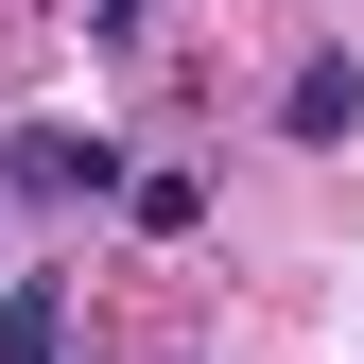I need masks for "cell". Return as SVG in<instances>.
Instances as JSON below:
<instances>
[{
	"instance_id": "obj_4",
	"label": "cell",
	"mask_w": 364,
	"mask_h": 364,
	"mask_svg": "<svg viewBox=\"0 0 364 364\" xmlns=\"http://www.w3.org/2000/svg\"><path fill=\"white\" fill-rule=\"evenodd\" d=\"M139 18H156V0H87V35H139Z\"/></svg>"
},
{
	"instance_id": "obj_3",
	"label": "cell",
	"mask_w": 364,
	"mask_h": 364,
	"mask_svg": "<svg viewBox=\"0 0 364 364\" xmlns=\"http://www.w3.org/2000/svg\"><path fill=\"white\" fill-rule=\"evenodd\" d=\"M0 364H70V278H0Z\"/></svg>"
},
{
	"instance_id": "obj_2",
	"label": "cell",
	"mask_w": 364,
	"mask_h": 364,
	"mask_svg": "<svg viewBox=\"0 0 364 364\" xmlns=\"http://www.w3.org/2000/svg\"><path fill=\"white\" fill-rule=\"evenodd\" d=\"M347 122H364V53H295V87H278V139H312V156H330Z\"/></svg>"
},
{
	"instance_id": "obj_1",
	"label": "cell",
	"mask_w": 364,
	"mask_h": 364,
	"mask_svg": "<svg viewBox=\"0 0 364 364\" xmlns=\"http://www.w3.org/2000/svg\"><path fill=\"white\" fill-rule=\"evenodd\" d=\"M0 191H18V208H105V191H122V156H105V139H70V122H18V139H0Z\"/></svg>"
}]
</instances>
